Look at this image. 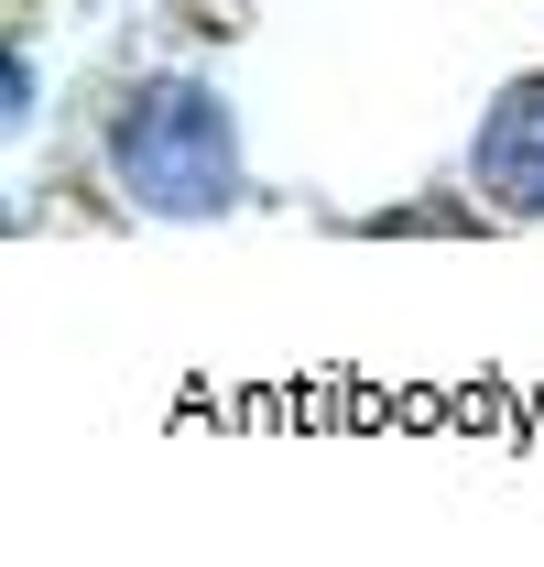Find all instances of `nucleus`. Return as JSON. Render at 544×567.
I'll list each match as a JSON object with an SVG mask.
<instances>
[{
	"instance_id": "nucleus-1",
	"label": "nucleus",
	"mask_w": 544,
	"mask_h": 567,
	"mask_svg": "<svg viewBox=\"0 0 544 567\" xmlns=\"http://www.w3.org/2000/svg\"><path fill=\"white\" fill-rule=\"evenodd\" d=\"M109 175L153 218H229L240 208V121L207 76H153L109 121Z\"/></svg>"
},
{
	"instance_id": "nucleus-2",
	"label": "nucleus",
	"mask_w": 544,
	"mask_h": 567,
	"mask_svg": "<svg viewBox=\"0 0 544 567\" xmlns=\"http://www.w3.org/2000/svg\"><path fill=\"white\" fill-rule=\"evenodd\" d=\"M469 186L512 218H544V76H512L469 142Z\"/></svg>"
}]
</instances>
